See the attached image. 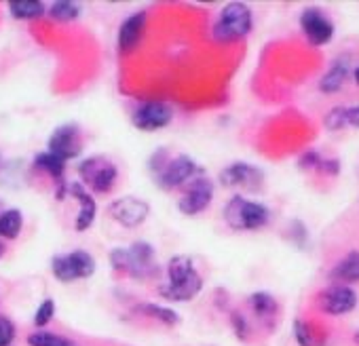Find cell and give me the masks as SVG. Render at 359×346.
<instances>
[{
  "label": "cell",
  "mask_w": 359,
  "mask_h": 346,
  "mask_svg": "<svg viewBox=\"0 0 359 346\" xmlns=\"http://www.w3.org/2000/svg\"><path fill=\"white\" fill-rule=\"evenodd\" d=\"M203 289V279L189 256H173L167 264V279L158 287L161 298L169 302H191Z\"/></svg>",
  "instance_id": "cell-1"
},
{
  "label": "cell",
  "mask_w": 359,
  "mask_h": 346,
  "mask_svg": "<svg viewBox=\"0 0 359 346\" xmlns=\"http://www.w3.org/2000/svg\"><path fill=\"white\" fill-rule=\"evenodd\" d=\"M150 173L156 180V184L165 191H173L184 184H191L197 180L201 173V167L189 156V154H177V156H167V150L161 148L150 156Z\"/></svg>",
  "instance_id": "cell-2"
},
{
  "label": "cell",
  "mask_w": 359,
  "mask_h": 346,
  "mask_svg": "<svg viewBox=\"0 0 359 346\" xmlns=\"http://www.w3.org/2000/svg\"><path fill=\"white\" fill-rule=\"evenodd\" d=\"M110 264L118 272H127L133 279H148L156 275V254L146 241H135L129 247H116L110 251Z\"/></svg>",
  "instance_id": "cell-3"
},
{
  "label": "cell",
  "mask_w": 359,
  "mask_h": 346,
  "mask_svg": "<svg viewBox=\"0 0 359 346\" xmlns=\"http://www.w3.org/2000/svg\"><path fill=\"white\" fill-rule=\"evenodd\" d=\"M252 26H254L252 9L245 3H229L220 11L214 24L212 36L216 43H237L252 32Z\"/></svg>",
  "instance_id": "cell-4"
},
{
  "label": "cell",
  "mask_w": 359,
  "mask_h": 346,
  "mask_svg": "<svg viewBox=\"0 0 359 346\" xmlns=\"http://www.w3.org/2000/svg\"><path fill=\"white\" fill-rule=\"evenodd\" d=\"M224 220L233 230H260L269 224L271 212L262 203L235 195L224 207Z\"/></svg>",
  "instance_id": "cell-5"
},
{
  "label": "cell",
  "mask_w": 359,
  "mask_h": 346,
  "mask_svg": "<svg viewBox=\"0 0 359 346\" xmlns=\"http://www.w3.org/2000/svg\"><path fill=\"white\" fill-rule=\"evenodd\" d=\"M79 176L85 188H89L95 195H106L118 182V167L110 158L95 154L79 162Z\"/></svg>",
  "instance_id": "cell-6"
},
{
  "label": "cell",
  "mask_w": 359,
  "mask_h": 346,
  "mask_svg": "<svg viewBox=\"0 0 359 346\" xmlns=\"http://www.w3.org/2000/svg\"><path fill=\"white\" fill-rule=\"evenodd\" d=\"M95 260L85 249H72L68 254H57L51 260V270L57 281L62 283H74L83 281L95 275Z\"/></svg>",
  "instance_id": "cell-7"
},
{
  "label": "cell",
  "mask_w": 359,
  "mask_h": 346,
  "mask_svg": "<svg viewBox=\"0 0 359 346\" xmlns=\"http://www.w3.org/2000/svg\"><path fill=\"white\" fill-rule=\"evenodd\" d=\"M214 182L208 176H199L197 180H193L187 188V193L177 199V209L184 216H199L203 214L212 201H214Z\"/></svg>",
  "instance_id": "cell-8"
},
{
  "label": "cell",
  "mask_w": 359,
  "mask_h": 346,
  "mask_svg": "<svg viewBox=\"0 0 359 346\" xmlns=\"http://www.w3.org/2000/svg\"><path fill=\"white\" fill-rule=\"evenodd\" d=\"M220 184L226 188H243L250 193H258L264 186L262 169L250 162H231L220 173Z\"/></svg>",
  "instance_id": "cell-9"
},
{
  "label": "cell",
  "mask_w": 359,
  "mask_h": 346,
  "mask_svg": "<svg viewBox=\"0 0 359 346\" xmlns=\"http://www.w3.org/2000/svg\"><path fill=\"white\" fill-rule=\"evenodd\" d=\"M171 118H173V108L167 102H156V99L135 106L131 114V123L140 131H158L167 127Z\"/></svg>",
  "instance_id": "cell-10"
},
{
  "label": "cell",
  "mask_w": 359,
  "mask_h": 346,
  "mask_svg": "<svg viewBox=\"0 0 359 346\" xmlns=\"http://www.w3.org/2000/svg\"><path fill=\"white\" fill-rule=\"evenodd\" d=\"M150 205L137 197H118L108 205V216L125 228H137L146 222Z\"/></svg>",
  "instance_id": "cell-11"
},
{
  "label": "cell",
  "mask_w": 359,
  "mask_h": 346,
  "mask_svg": "<svg viewBox=\"0 0 359 346\" xmlns=\"http://www.w3.org/2000/svg\"><path fill=\"white\" fill-rule=\"evenodd\" d=\"M47 150L57 154L60 158H64L66 162L76 158L83 150V131L76 123H64L60 125L47 144Z\"/></svg>",
  "instance_id": "cell-12"
},
{
  "label": "cell",
  "mask_w": 359,
  "mask_h": 346,
  "mask_svg": "<svg viewBox=\"0 0 359 346\" xmlns=\"http://www.w3.org/2000/svg\"><path fill=\"white\" fill-rule=\"evenodd\" d=\"M300 30L304 39L315 47H323L334 39L332 20L317 7H309L300 13Z\"/></svg>",
  "instance_id": "cell-13"
},
{
  "label": "cell",
  "mask_w": 359,
  "mask_h": 346,
  "mask_svg": "<svg viewBox=\"0 0 359 346\" xmlns=\"http://www.w3.org/2000/svg\"><path fill=\"white\" fill-rule=\"evenodd\" d=\"M355 304H357V293L348 285H342V283L325 289L319 298L321 310L327 314H334V317L351 312L355 308Z\"/></svg>",
  "instance_id": "cell-14"
},
{
  "label": "cell",
  "mask_w": 359,
  "mask_h": 346,
  "mask_svg": "<svg viewBox=\"0 0 359 346\" xmlns=\"http://www.w3.org/2000/svg\"><path fill=\"white\" fill-rule=\"evenodd\" d=\"M146 20H148L146 13L144 11H137V13L129 15L121 24L118 36H116V47H118L121 53H131L140 45V41L144 36V30H146Z\"/></svg>",
  "instance_id": "cell-15"
},
{
  "label": "cell",
  "mask_w": 359,
  "mask_h": 346,
  "mask_svg": "<svg viewBox=\"0 0 359 346\" xmlns=\"http://www.w3.org/2000/svg\"><path fill=\"white\" fill-rule=\"evenodd\" d=\"M68 195L74 197L79 201V214H76V220H74V228L79 233H85L91 228V224L95 222V216H97V205H95V199L93 195L83 186V184H70L68 186Z\"/></svg>",
  "instance_id": "cell-16"
},
{
  "label": "cell",
  "mask_w": 359,
  "mask_h": 346,
  "mask_svg": "<svg viewBox=\"0 0 359 346\" xmlns=\"http://www.w3.org/2000/svg\"><path fill=\"white\" fill-rule=\"evenodd\" d=\"M351 72H353V70H351L348 57H338V60H334V62L330 64L327 72H325V74L321 76V81H319V91H321V93H327V95L338 93L340 87L344 85V81L348 78Z\"/></svg>",
  "instance_id": "cell-17"
},
{
  "label": "cell",
  "mask_w": 359,
  "mask_h": 346,
  "mask_svg": "<svg viewBox=\"0 0 359 346\" xmlns=\"http://www.w3.org/2000/svg\"><path fill=\"white\" fill-rule=\"evenodd\" d=\"M330 277L340 283H355L359 281V251H351L344 258H340L334 268L330 270Z\"/></svg>",
  "instance_id": "cell-18"
},
{
  "label": "cell",
  "mask_w": 359,
  "mask_h": 346,
  "mask_svg": "<svg viewBox=\"0 0 359 346\" xmlns=\"http://www.w3.org/2000/svg\"><path fill=\"white\" fill-rule=\"evenodd\" d=\"M24 230V214L15 207L0 212V239L15 241Z\"/></svg>",
  "instance_id": "cell-19"
},
{
  "label": "cell",
  "mask_w": 359,
  "mask_h": 346,
  "mask_svg": "<svg viewBox=\"0 0 359 346\" xmlns=\"http://www.w3.org/2000/svg\"><path fill=\"white\" fill-rule=\"evenodd\" d=\"M66 160L60 158L57 154L49 152V150H43L34 156V167L41 169V171H47L49 176L57 182V184H64V171H66Z\"/></svg>",
  "instance_id": "cell-20"
},
{
  "label": "cell",
  "mask_w": 359,
  "mask_h": 346,
  "mask_svg": "<svg viewBox=\"0 0 359 346\" xmlns=\"http://www.w3.org/2000/svg\"><path fill=\"white\" fill-rule=\"evenodd\" d=\"M7 5H9L11 18L15 20H39L45 13H49V9L41 0H9Z\"/></svg>",
  "instance_id": "cell-21"
},
{
  "label": "cell",
  "mask_w": 359,
  "mask_h": 346,
  "mask_svg": "<svg viewBox=\"0 0 359 346\" xmlns=\"http://www.w3.org/2000/svg\"><path fill=\"white\" fill-rule=\"evenodd\" d=\"M248 304H250V308L254 310V314H256L258 319L269 321L273 314H277V300H275L271 293H266V291H256V293H252V296L248 298Z\"/></svg>",
  "instance_id": "cell-22"
},
{
  "label": "cell",
  "mask_w": 359,
  "mask_h": 346,
  "mask_svg": "<svg viewBox=\"0 0 359 346\" xmlns=\"http://www.w3.org/2000/svg\"><path fill=\"white\" fill-rule=\"evenodd\" d=\"M298 165L302 169H317V171H323V173H330V176H336L340 171V162L334 160V158H325L317 152H304L298 160Z\"/></svg>",
  "instance_id": "cell-23"
},
{
  "label": "cell",
  "mask_w": 359,
  "mask_h": 346,
  "mask_svg": "<svg viewBox=\"0 0 359 346\" xmlns=\"http://www.w3.org/2000/svg\"><path fill=\"white\" fill-rule=\"evenodd\" d=\"M28 346H79L72 338L47 331V329H36L34 333L28 335Z\"/></svg>",
  "instance_id": "cell-24"
},
{
  "label": "cell",
  "mask_w": 359,
  "mask_h": 346,
  "mask_svg": "<svg viewBox=\"0 0 359 346\" xmlns=\"http://www.w3.org/2000/svg\"><path fill=\"white\" fill-rule=\"evenodd\" d=\"M49 15L55 20V22H62V24H70L74 20H79L81 15V5L79 3H72V0H55L49 7Z\"/></svg>",
  "instance_id": "cell-25"
},
{
  "label": "cell",
  "mask_w": 359,
  "mask_h": 346,
  "mask_svg": "<svg viewBox=\"0 0 359 346\" xmlns=\"http://www.w3.org/2000/svg\"><path fill=\"white\" fill-rule=\"evenodd\" d=\"M135 310L142 312V314H148L152 319H158L165 325H177L180 323V314L173 308H165V306H158V304H140V306H135Z\"/></svg>",
  "instance_id": "cell-26"
},
{
  "label": "cell",
  "mask_w": 359,
  "mask_h": 346,
  "mask_svg": "<svg viewBox=\"0 0 359 346\" xmlns=\"http://www.w3.org/2000/svg\"><path fill=\"white\" fill-rule=\"evenodd\" d=\"M294 338L300 346H323L325 342L315 333L313 325L311 323H304V321H294Z\"/></svg>",
  "instance_id": "cell-27"
},
{
  "label": "cell",
  "mask_w": 359,
  "mask_h": 346,
  "mask_svg": "<svg viewBox=\"0 0 359 346\" xmlns=\"http://www.w3.org/2000/svg\"><path fill=\"white\" fill-rule=\"evenodd\" d=\"M323 127L327 131H342V129H346L348 127V108H344V106L332 108L325 114V118H323Z\"/></svg>",
  "instance_id": "cell-28"
},
{
  "label": "cell",
  "mask_w": 359,
  "mask_h": 346,
  "mask_svg": "<svg viewBox=\"0 0 359 346\" xmlns=\"http://www.w3.org/2000/svg\"><path fill=\"white\" fill-rule=\"evenodd\" d=\"M53 317H55V300L45 298L34 312V325L39 329H45V325H49L53 321Z\"/></svg>",
  "instance_id": "cell-29"
},
{
  "label": "cell",
  "mask_w": 359,
  "mask_h": 346,
  "mask_svg": "<svg viewBox=\"0 0 359 346\" xmlns=\"http://www.w3.org/2000/svg\"><path fill=\"white\" fill-rule=\"evenodd\" d=\"M18 338V325L5 317V314H0V346H11Z\"/></svg>",
  "instance_id": "cell-30"
},
{
  "label": "cell",
  "mask_w": 359,
  "mask_h": 346,
  "mask_svg": "<svg viewBox=\"0 0 359 346\" xmlns=\"http://www.w3.org/2000/svg\"><path fill=\"white\" fill-rule=\"evenodd\" d=\"M231 323H233L235 335H237L239 340H248V335H250V325H248L245 317H243L241 312H233V314H231Z\"/></svg>",
  "instance_id": "cell-31"
},
{
  "label": "cell",
  "mask_w": 359,
  "mask_h": 346,
  "mask_svg": "<svg viewBox=\"0 0 359 346\" xmlns=\"http://www.w3.org/2000/svg\"><path fill=\"white\" fill-rule=\"evenodd\" d=\"M348 127L359 129V106H351L348 108Z\"/></svg>",
  "instance_id": "cell-32"
},
{
  "label": "cell",
  "mask_w": 359,
  "mask_h": 346,
  "mask_svg": "<svg viewBox=\"0 0 359 346\" xmlns=\"http://www.w3.org/2000/svg\"><path fill=\"white\" fill-rule=\"evenodd\" d=\"M5 254H7V243H5V239H0V260H3Z\"/></svg>",
  "instance_id": "cell-33"
},
{
  "label": "cell",
  "mask_w": 359,
  "mask_h": 346,
  "mask_svg": "<svg viewBox=\"0 0 359 346\" xmlns=\"http://www.w3.org/2000/svg\"><path fill=\"white\" fill-rule=\"evenodd\" d=\"M353 78H355V83L359 85V66H357V68L353 70Z\"/></svg>",
  "instance_id": "cell-34"
},
{
  "label": "cell",
  "mask_w": 359,
  "mask_h": 346,
  "mask_svg": "<svg viewBox=\"0 0 359 346\" xmlns=\"http://www.w3.org/2000/svg\"><path fill=\"white\" fill-rule=\"evenodd\" d=\"M355 342H357V344H359V331H357V333H355Z\"/></svg>",
  "instance_id": "cell-35"
}]
</instances>
